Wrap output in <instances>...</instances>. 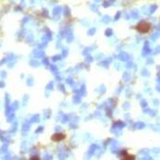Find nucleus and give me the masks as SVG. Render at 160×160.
Returning a JSON list of instances; mask_svg holds the SVG:
<instances>
[{
  "mask_svg": "<svg viewBox=\"0 0 160 160\" xmlns=\"http://www.w3.org/2000/svg\"><path fill=\"white\" fill-rule=\"evenodd\" d=\"M151 29V25L148 22H140L138 25L136 26V30L140 33L146 34L148 33Z\"/></svg>",
  "mask_w": 160,
  "mask_h": 160,
  "instance_id": "1",
  "label": "nucleus"
},
{
  "mask_svg": "<svg viewBox=\"0 0 160 160\" xmlns=\"http://www.w3.org/2000/svg\"><path fill=\"white\" fill-rule=\"evenodd\" d=\"M66 138V135L64 134H62V133H56L55 135H53L51 136V140L55 141V142H60L63 140L64 138Z\"/></svg>",
  "mask_w": 160,
  "mask_h": 160,
  "instance_id": "2",
  "label": "nucleus"
},
{
  "mask_svg": "<svg viewBox=\"0 0 160 160\" xmlns=\"http://www.w3.org/2000/svg\"><path fill=\"white\" fill-rule=\"evenodd\" d=\"M123 158L124 159H134V156H131V155H123Z\"/></svg>",
  "mask_w": 160,
  "mask_h": 160,
  "instance_id": "3",
  "label": "nucleus"
}]
</instances>
